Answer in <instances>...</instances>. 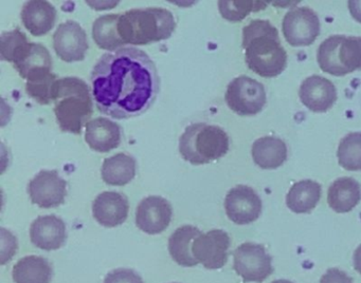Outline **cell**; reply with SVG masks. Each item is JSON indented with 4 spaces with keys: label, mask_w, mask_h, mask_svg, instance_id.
I'll return each instance as SVG.
<instances>
[{
    "label": "cell",
    "mask_w": 361,
    "mask_h": 283,
    "mask_svg": "<svg viewBox=\"0 0 361 283\" xmlns=\"http://www.w3.org/2000/svg\"><path fill=\"white\" fill-rule=\"evenodd\" d=\"M90 80L99 111L115 120L142 115L159 93L155 63L137 48H122L103 55L92 69Z\"/></svg>",
    "instance_id": "obj_1"
},
{
    "label": "cell",
    "mask_w": 361,
    "mask_h": 283,
    "mask_svg": "<svg viewBox=\"0 0 361 283\" xmlns=\"http://www.w3.org/2000/svg\"><path fill=\"white\" fill-rule=\"evenodd\" d=\"M245 61L251 71L265 78L276 77L287 65V52L278 30L263 19H255L243 29Z\"/></svg>",
    "instance_id": "obj_2"
},
{
    "label": "cell",
    "mask_w": 361,
    "mask_h": 283,
    "mask_svg": "<svg viewBox=\"0 0 361 283\" xmlns=\"http://www.w3.org/2000/svg\"><path fill=\"white\" fill-rule=\"evenodd\" d=\"M52 101L61 130L81 134L94 113L90 86L81 78H61L54 84Z\"/></svg>",
    "instance_id": "obj_3"
},
{
    "label": "cell",
    "mask_w": 361,
    "mask_h": 283,
    "mask_svg": "<svg viewBox=\"0 0 361 283\" xmlns=\"http://www.w3.org/2000/svg\"><path fill=\"white\" fill-rule=\"evenodd\" d=\"M175 29L174 15L166 8H133L120 14L119 32L124 44L143 46L169 39Z\"/></svg>",
    "instance_id": "obj_4"
},
{
    "label": "cell",
    "mask_w": 361,
    "mask_h": 283,
    "mask_svg": "<svg viewBox=\"0 0 361 283\" xmlns=\"http://www.w3.org/2000/svg\"><path fill=\"white\" fill-rule=\"evenodd\" d=\"M227 132L216 125L194 122L179 139V152L192 165H204L223 158L229 151Z\"/></svg>",
    "instance_id": "obj_5"
},
{
    "label": "cell",
    "mask_w": 361,
    "mask_h": 283,
    "mask_svg": "<svg viewBox=\"0 0 361 283\" xmlns=\"http://www.w3.org/2000/svg\"><path fill=\"white\" fill-rule=\"evenodd\" d=\"M317 61L323 72L344 76L361 70V37L331 35L317 51Z\"/></svg>",
    "instance_id": "obj_6"
},
{
    "label": "cell",
    "mask_w": 361,
    "mask_h": 283,
    "mask_svg": "<svg viewBox=\"0 0 361 283\" xmlns=\"http://www.w3.org/2000/svg\"><path fill=\"white\" fill-rule=\"evenodd\" d=\"M225 101L238 115H255L263 110L267 97L263 84L246 75L234 78L228 84Z\"/></svg>",
    "instance_id": "obj_7"
},
{
    "label": "cell",
    "mask_w": 361,
    "mask_h": 283,
    "mask_svg": "<svg viewBox=\"0 0 361 283\" xmlns=\"http://www.w3.org/2000/svg\"><path fill=\"white\" fill-rule=\"evenodd\" d=\"M272 258L265 246L245 242L233 251V268L245 283H262L274 272Z\"/></svg>",
    "instance_id": "obj_8"
},
{
    "label": "cell",
    "mask_w": 361,
    "mask_h": 283,
    "mask_svg": "<svg viewBox=\"0 0 361 283\" xmlns=\"http://www.w3.org/2000/svg\"><path fill=\"white\" fill-rule=\"evenodd\" d=\"M282 31L290 46H310L320 34V20L316 12L308 6L295 8L283 18Z\"/></svg>",
    "instance_id": "obj_9"
},
{
    "label": "cell",
    "mask_w": 361,
    "mask_h": 283,
    "mask_svg": "<svg viewBox=\"0 0 361 283\" xmlns=\"http://www.w3.org/2000/svg\"><path fill=\"white\" fill-rule=\"evenodd\" d=\"M231 240L223 229L209 230L200 234L192 244V253L200 263L208 270H219L228 261Z\"/></svg>",
    "instance_id": "obj_10"
},
{
    "label": "cell",
    "mask_w": 361,
    "mask_h": 283,
    "mask_svg": "<svg viewBox=\"0 0 361 283\" xmlns=\"http://www.w3.org/2000/svg\"><path fill=\"white\" fill-rule=\"evenodd\" d=\"M31 202L41 208H54L65 202L67 182L56 170H42L28 185Z\"/></svg>",
    "instance_id": "obj_11"
},
{
    "label": "cell",
    "mask_w": 361,
    "mask_h": 283,
    "mask_svg": "<svg viewBox=\"0 0 361 283\" xmlns=\"http://www.w3.org/2000/svg\"><path fill=\"white\" fill-rule=\"evenodd\" d=\"M261 198L253 188L238 185L228 191L225 209L229 220L238 225H246L259 219L262 213Z\"/></svg>",
    "instance_id": "obj_12"
},
{
    "label": "cell",
    "mask_w": 361,
    "mask_h": 283,
    "mask_svg": "<svg viewBox=\"0 0 361 283\" xmlns=\"http://www.w3.org/2000/svg\"><path fill=\"white\" fill-rule=\"evenodd\" d=\"M56 55L66 63L84 61L88 50L85 30L77 21L61 23L54 35Z\"/></svg>",
    "instance_id": "obj_13"
},
{
    "label": "cell",
    "mask_w": 361,
    "mask_h": 283,
    "mask_svg": "<svg viewBox=\"0 0 361 283\" xmlns=\"http://www.w3.org/2000/svg\"><path fill=\"white\" fill-rule=\"evenodd\" d=\"M172 215V205L166 199L149 196L143 199L137 207L136 225L145 234H161L170 225Z\"/></svg>",
    "instance_id": "obj_14"
},
{
    "label": "cell",
    "mask_w": 361,
    "mask_h": 283,
    "mask_svg": "<svg viewBox=\"0 0 361 283\" xmlns=\"http://www.w3.org/2000/svg\"><path fill=\"white\" fill-rule=\"evenodd\" d=\"M300 101L310 111L323 113L329 111L337 101L335 84L320 75L305 78L299 89Z\"/></svg>",
    "instance_id": "obj_15"
},
{
    "label": "cell",
    "mask_w": 361,
    "mask_h": 283,
    "mask_svg": "<svg viewBox=\"0 0 361 283\" xmlns=\"http://www.w3.org/2000/svg\"><path fill=\"white\" fill-rule=\"evenodd\" d=\"M130 213V203L123 194L104 191L92 203V215L99 224L105 227H116L126 221Z\"/></svg>",
    "instance_id": "obj_16"
},
{
    "label": "cell",
    "mask_w": 361,
    "mask_h": 283,
    "mask_svg": "<svg viewBox=\"0 0 361 283\" xmlns=\"http://www.w3.org/2000/svg\"><path fill=\"white\" fill-rule=\"evenodd\" d=\"M30 238L39 249L56 251L66 242V224L56 215H41L31 224Z\"/></svg>",
    "instance_id": "obj_17"
},
{
    "label": "cell",
    "mask_w": 361,
    "mask_h": 283,
    "mask_svg": "<svg viewBox=\"0 0 361 283\" xmlns=\"http://www.w3.org/2000/svg\"><path fill=\"white\" fill-rule=\"evenodd\" d=\"M121 139V127L109 118H94L86 125L85 141L94 151H111L119 147Z\"/></svg>",
    "instance_id": "obj_18"
},
{
    "label": "cell",
    "mask_w": 361,
    "mask_h": 283,
    "mask_svg": "<svg viewBox=\"0 0 361 283\" xmlns=\"http://www.w3.org/2000/svg\"><path fill=\"white\" fill-rule=\"evenodd\" d=\"M22 21L33 36H43L54 29L56 21V10L45 0H31L23 6Z\"/></svg>",
    "instance_id": "obj_19"
},
{
    "label": "cell",
    "mask_w": 361,
    "mask_h": 283,
    "mask_svg": "<svg viewBox=\"0 0 361 283\" xmlns=\"http://www.w3.org/2000/svg\"><path fill=\"white\" fill-rule=\"evenodd\" d=\"M360 200V184L353 177H339L331 183L327 191V203L335 213H350Z\"/></svg>",
    "instance_id": "obj_20"
},
{
    "label": "cell",
    "mask_w": 361,
    "mask_h": 283,
    "mask_svg": "<svg viewBox=\"0 0 361 283\" xmlns=\"http://www.w3.org/2000/svg\"><path fill=\"white\" fill-rule=\"evenodd\" d=\"M251 154L257 166L263 169H276L287 160L286 144L279 137H259L253 143Z\"/></svg>",
    "instance_id": "obj_21"
},
{
    "label": "cell",
    "mask_w": 361,
    "mask_h": 283,
    "mask_svg": "<svg viewBox=\"0 0 361 283\" xmlns=\"http://www.w3.org/2000/svg\"><path fill=\"white\" fill-rule=\"evenodd\" d=\"M200 234L202 232L192 225L181 226L173 232L169 239V251L177 264L192 268L200 263L192 253V244Z\"/></svg>",
    "instance_id": "obj_22"
},
{
    "label": "cell",
    "mask_w": 361,
    "mask_h": 283,
    "mask_svg": "<svg viewBox=\"0 0 361 283\" xmlns=\"http://www.w3.org/2000/svg\"><path fill=\"white\" fill-rule=\"evenodd\" d=\"M322 187L318 182L303 180L291 186L286 196V205L293 213H310L318 204Z\"/></svg>",
    "instance_id": "obj_23"
},
{
    "label": "cell",
    "mask_w": 361,
    "mask_h": 283,
    "mask_svg": "<svg viewBox=\"0 0 361 283\" xmlns=\"http://www.w3.org/2000/svg\"><path fill=\"white\" fill-rule=\"evenodd\" d=\"M12 277L16 283H50L52 268L41 256H27L16 262Z\"/></svg>",
    "instance_id": "obj_24"
},
{
    "label": "cell",
    "mask_w": 361,
    "mask_h": 283,
    "mask_svg": "<svg viewBox=\"0 0 361 283\" xmlns=\"http://www.w3.org/2000/svg\"><path fill=\"white\" fill-rule=\"evenodd\" d=\"M136 160L124 152L105 158L101 169L103 181L109 185H126L136 177Z\"/></svg>",
    "instance_id": "obj_25"
},
{
    "label": "cell",
    "mask_w": 361,
    "mask_h": 283,
    "mask_svg": "<svg viewBox=\"0 0 361 283\" xmlns=\"http://www.w3.org/2000/svg\"><path fill=\"white\" fill-rule=\"evenodd\" d=\"M120 14H107L99 17L92 25V37L103 50L115 51L126 46L119 32Z\"/></svg>",
    "instance_id": "obj_26"
},
{
    "label": "cell",
    "mask_w": 361,
    "mask_h": 283,
    "mask_svg": "<svg viewBox=\"0 0 361 283\" xmlns=\"http://www.w3.org/2000/svg\"><path fill=\"white\" fill-rule=\"evenodd\" d=\"M51 70L46 68L35 70L25 78L27 94L41 105H49L52 101L54 84L59 78Z\"/></svg>",
    "instance_id": "obj_27"
},
{
    "label": "cell",
    "mask_w": 361,
    "mask_h": 283,
    "mask_svg": "<svg viewBox=\"0 0 361 283\" xmlns=\"http://www.w3.org/2000/svg\"><path fill=\"white\" fill-rule=\"evenodd\" d=\"M13 65L20 75L25 80L27 75L35 70L42 69V68L52 69L51 55L43 44L30 42L22 56Z\"/></svg>",
    "instance_id": "obj_28"
},
{
    "label": "cell",
    "mask_w": 361,
    "mask_h": 283,
    "mask_svg": "<svg viewBox=\"0 0 361 283\" xmlns=\"http://www.w3.org/2000/svg\"><path fill=\"white\" fill-rule=\"evenodd\" d=\"M338 162L348 171L361 170V132H350L340 141Z\"/></svg>",
    "instance_id": "obj_29"
},
{
    "label": "cell",
    "mask_w": 361,
    "mask_h": 283,
    "mask_svg": "<svg viewBox=\"0 0 361 283\" xmlns=\"http://www.w3.org/2000/svg\"><path fill=\"white\" fill-rule=\"evenodd\" d=\"M267 4L259 0H221L219 1V10L223 18L231 23H240L251 12L264 10Z\"/></svg>",
    "instance_id": "obj_30"
},
{
    "label": "cell",
    "mask_w": 361,
    "mask_h": 283,
    "mask_svg": "<svg viewBox=\"0 0 361 283\" xmlns=\"http://www.w3.org/2000/svg\"><path fill=\"white\" fill-rule=\"evenodd\" d=\"M29 44L26 34L20 29L4 32L0 36V54L4 61L13 63L18 53Z\"/></svg>",
    "instance_id": "obj_31"
},
{
    "label": "cell",
    "mask_w": 361,
    "mask_h": 283,
    "mask_svg": "<svg viewBox=\"0 0 361 283\" xmlns=\"http://www.w3.org/2000/svg\"><path fill=\"white\" fill-rule=\"evenodd\" d=\"M104 283H145L135 270L130 268H117L106 275Z\"/></svg>",
    "instance_id": "obj_32"
},
{
    "label": "cell",
    "mask_w": 361,
    "mask_h": 283,
    "mask_svg": "<svg viewBox=\"0 0 361 283\" xmlns=\"http://www.w3.org/2000/svg\"><path fill=\"white\" fill-rule=\"evenodd\" d=\"M320 283H353V279L339 268H329L321 277Z\"/></svg>",
    "instance_id": "obj_33"
},
{
    "label": "cell",
    "mask_w": 361,
    "mask_h": 283,
    "mask_svg": "<svg viewBox=\"0 0 361 283\" xmlns=\"http://www.w3.org/2000/svg\"><path fill=\"white\" fill-rule=\"evenodd\" d=\"M348 8H350V15L355 20L361 23V0L360 1H348Z\"/></svg>",
    "instance_id": "obj_34"
},
{
    "label": "cell",
    "mask_w": 361,
    "mask_h": 283,
    "mask_svg": "<svg viewBox=\"0 0 361 283\" xmlns=\"http://www.w3.org/2000/svg\"><path fill=\"white\" fill-rule=\"evenodd\" d=\"M353 260H354V268L357 272L361 275V244L355 249L354 256H353Z\"/></svg>",
    "instance_id": "obj_35"
},
{
    "label": "cell",
    "mask_w": 361,
    "mask_h": 283,
    "mask_svg": "<svg viewBox=\"0 0 361 283\" xmlns=\"http://www.w3.org/2000/svg\"><path fill=\"white\" fill-rule=\"evenodd\" d=\"M271 283H293L289 280H285V279H279V280L272 281Z\"/></svg>",
    "instance_id": "obj_36"
}]
</instances>
